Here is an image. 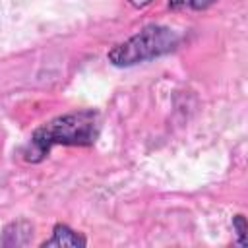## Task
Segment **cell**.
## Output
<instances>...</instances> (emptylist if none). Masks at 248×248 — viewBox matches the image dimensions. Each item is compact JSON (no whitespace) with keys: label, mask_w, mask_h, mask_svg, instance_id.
Returning <instances> with one entry per match:
<instances>
[{"label":"cell","mask_w":248,"mask_h":248,"mask_svg":"<svg viewBox=\"0 0 248 248\" xmlns=\"http://www.w3.org/2000/svg\"><path fill=\"white\" fill-rule=\"evenodd\" d=\"M232 229L238 234V242L242 246H246V219H244V215H236L232 219Z\"/></svg>","instance_id":"5b68a950"},{"label":"cell","mask_w":248,"mask_h":248,"mask_svg":"<svg viewBox=\"0 0 248 248\" xmlns=\"http://www.w3.org/2000/svg\"><path fill=\"white\" fill-rule=\"evenodd\" d=\"M180 43V35L167 25H147L130 39L114 45L107 58L112 66L128 68L147 60H155L172 52Z\"/></svg>","instance_id":"7a4b0ae2"},{"label":"cell","mask_w":248,"mask_h":248,"mask_svg":"<svg viewBox=\"0 0 248 248\" xmlns=\"http://www.w3.org/2000/svg\"><path fill=\"white\" fill-rule=\"evenodd\" d=\"M217 0H170L169 2V8L174 10V12H202V10H207L209 6H213Z\"/></svg>","instance_id":"277c9868"},{"label":"cell","mask_w":248,"mask_h":248,"mask_svg":"<svg viewBox=\"0 0 248 248\" xmlns=\"http://www.w3.org/2000/svg\"><path fill=\"white\" fill-rule=\"evenodd\" d=\"M85 244H87V240L81 234H78L76 231H72L68 225H56L52 229V236L41 242L43 248H46V246H76V248H81Z\"/></svg>","instance_id":"3957f363"},{"label":"cell","mask_w":248,"mask_h":248,"mask_svg":"<svg viewBox=\"0 0 248 248\" xmlns=\"http://www.w3.org/2000/svg\"><path fill=\"white\" fill-rule=\"evenodd\" d=\"M101 130V120L95 110H78L56 116L39 126L25 151V161L39 163L54 145H93Z\"/></svg>","instance_id":"6da1fadb"},{"label":"cell","mask_w":248,"mask_h":248,"mask_svg":"<svg viewBox=\"0 0 248 248\" xmlns=\"http://www.w3.org/2000/svg\"><path fill=\"white\" fill-rule=\"evenodd\" d=\"M134 8H145V6H149L153 0H128Z\"/></svg>","instance_id":"8992f818"}]
</instances>
